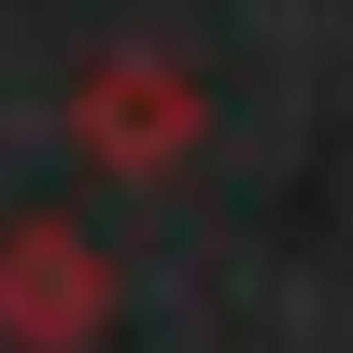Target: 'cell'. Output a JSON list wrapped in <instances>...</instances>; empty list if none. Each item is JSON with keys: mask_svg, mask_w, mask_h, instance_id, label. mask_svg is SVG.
Here are the masks:
<instances>
[{"mask_svg": "<svg viewBox=\"0 0 353 353\" xmlns=\"http://www.w3.org/2000/svg\"><path fill=\"white\" fill-rule=\"evenodd\" d=\"M99 325H113V254L85 241L71 212L0 226V339L14 353H85Z\"/></svg>", "mask_w": 353, "mask_h": 353, "instance_id": "1", "label": "cell"}, {"mask_svg": "<svg viewBox=\"0 0 353 353\" xmlns=\"http://www.w3.org/2000/svg\"><path fill=\"white\" fill-rule=\"evenodd\" d=\"M212 128V99H198L170 57H99V71L71 85V141L113 170V184H141V170H170L184 141Z\"/></svg>", "mask_w": 353, "mask_h": 353, "instance_id": "2", "label": "cell"}]
</instances>
